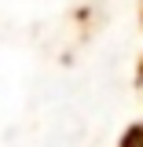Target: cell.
I'll return each instance as SVG.
<instances>
[{
    "label": "cell",
    "mask_w": 143,
    "mask_h": 147,
    "mask_svg": "<svg viewBox=\"0 0 143 147\" xmlns=\"http://www.w3.org/2000/svg\"><path fill=\"white\" fill-rule=\"evenodd\" d=\"M121 147H143V125H140V129H132L125 140H121Z\"/></svg>",
    "instance_id": "1"
},
{
    "label": "cell",
    "mask_w": 143,
    "mask_h": 147,
    "mask_svg": "<svg viewBox=\"0 0 143 147\" xmlns=\"http://www.w3.org/2000/svg\"><path fill=\"white\" fill-rule=\"evenodd\" d=\"M140 77H143V74H140Z\"/></svg>",
    "instance_id": "2"
}]
</instances>
